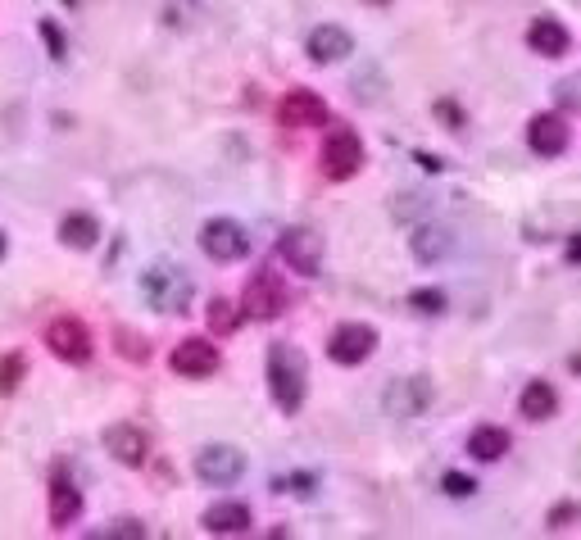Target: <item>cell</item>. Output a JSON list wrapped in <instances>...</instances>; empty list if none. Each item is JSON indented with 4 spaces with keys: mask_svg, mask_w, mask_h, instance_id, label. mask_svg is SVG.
Wrapping results in <instances>:
<instances>
[{
    "mask_svg": "<svg viewBox=\"0 0 581 540\" xmlns=\"http://www.w3.org/2000/svg\"><path fill=\"white\" fill-rule=\"evenodd\" d=\"M141 295H146V305L155 309V314H187L191 277L182 273L178 264L159 259V264H150L146 273H141Z\"/></svg>",
    "mask_w": 581,
    "mask_h": 540,
    "instance_id": "1",
    "label": "cell"
},
{
    "mask_svg": "<svg viewBox=\"0 0 581 540\" xmlns=\"http://www.w3.org/2000/svg\"><path fill=\"white\" fill-rule=\"evenodd\" d=\"M268 391L282 413H300L305 404V359L291 345H273L268 350Z\"/></svg>",
    "mask_w": 581,
    "mask_h": 540,
    "instance_id": "2",
    "label": "cell"
},
{
    "mask_svg": "<svg viewBox=\"0 0 581 540\" xmlns=\"http://www.w3.org/2000/svg\"><path fill=\"white\" fill-rule=\"evenodd\" d=\"M359 168H364V141H359L350 128L327 132V141H323V173L332 177V182H350Z\"/></svg>",
    "mask_w": 581,
    "mask_h": 540,
    "instance_id": "3",
    "label": "cell"
},
{
    "mask_svg": "<svg viewBox=\"0 0 581 540\" xmlns=\"http://www.w3.org/2000/svg\"><path fill=\"white\" fill-rule=\"evenodd\" d=\"M196 477L205 486H237L246 477V454L237 445H205L196 454Z\"/></svg>",
    "mask_w": 581,
    "mask_h": 540,
    "instance_id": "4",
    "label": "cell"
},
{
    "mask_svg": "<svg viewBox=\"0 0 581 540\" xmlns=\"http://www.w3.org/2000/svg\"><path fill=\"white\" fill-rule=\"evenodd\" d=\"M286 309V286L277 273H255L246 282V295H241V314L255 318V323H268Z\"/></svg>",
    "mask_w": 581,
    "mask_h": 540,
    "instance_id": "5",
    "label": "cell"
},
{
    "mask_svg": "<svg viewBox=\"0 0 581 540\" xmlns=\"http://www.w3.org/2000/svg\"><path fill=\"white\" fill-rule=\"evenodd\" d=\"M200 250H205L209 259H223V264H232V259L250 255V236L241 232L232 218H209V223L200 227Z\"/></svg>",
    "mask_w": 581,
    "mask_h": 540,
    "instance_id": "6",
    "label": "cell"
},
{
    "mask_svg": "<svg viewBox=\"0 0 581 540\" xmlns=\"http://www.w3.org/2000/svg\"><path fill=\"white\" fill-rule=\"evenodd\" d=\"M373 350H377V332H373V327H364V323H341L332 332V341H327L332 364H341V368L364 364Z\"/></svg>",
    "mask_w": 581,
    "mask_h": 540,
    "instance_id": "7",
    "label": "cell"
},
{
    "mask_svg": "<svg viewBox=\"0 0 581 540\" xmlns=\"http://www.w3.org/2000/svg\"><path fill=\"white\" fill-rule=\"evenodd\" d=\"M46 345L55 359H64V364H87L91 359V332L78 318H55V323L46 327Z\"/></svg>",
    "mask_w": 581,
    "mask_h": 540,
    "instance_id": "8",
    "label": "cell"
},
{
    "mask_svg": "<svg viewBox=\"0 0 581 540\" xmlns=\"http://www.w3.org/2000/svg\"><path fill=\"white\" fill-rule=\"evenodd\" d=\"M277 123L282 128H323L327 123V100L318 91H286L282 105H277Z\"/></svg>",
    "mask_w": 581,
    "mask_h": 540,
    "instance_id": "9",
    "label": "cell"
},
{
    "mask_svg": "<svg viewBox=\"0 0 581 540\" xmlns=\"http://www.w3.org/2000/svg\"><path fill=\"white\" fill-rule=\"evenodd\" d=\"M436 400L432 382L427 377H400V382L386 386V413H395V418H418V413H427Z\"/></svg>",
    "mask_w": 581,
    "mask_h": 540,
    "instance_id": "10",
    "label": "cell"
},
{
    "mask_svg": "<svg viewBox=\"0 0 581 540\" xmlns=\"http://www.w3.org/2000/svg\"><path fill=\"white\" fill-rule=\"evenodd\" d=\"M277 250H282L286 264L305 277H314L318 268H323V236L309 232V227H291V232L277 241Z\"/></svg>",
    "mask_w": 581,
    "mask_h": 540,
    "instance_id": "11",
    "label": "cell"
},
{
    "mask_svg": "<svg viewBox=\"0 0 581 540\" xmlns=\"http://www.w3.org/2000/svg\"><path fill=\"white\" fill-rule=\"evenodd\" d=\"M568 141H572V132H568V118L563 114H536L532 128H527V146L541 159H559L568 150Z\"/></svg>",
    "mask_w": 581,
    "mask_h": 540,
    "instance_id": "12",
    "label": "cell"
},
{
    "mask_svg": "<svg viewBox=\"0 0 581 540\" xmlns=\"http://www.w3.org/2000/svg\"><path fill=\"white\" fill-rule=\"evenodd\" d=\"M305 50H309V59H314V64H341V59L355 50V37H350L341 23H323V28L309 32Z\"/></svg>",
    "mask_w": 581,
    "mask_h": 540,
    "instance_id": "13",
    "label": "cell"
},
{
    "mask_svg": "<svg viewBox=\"0 0 581 540\" xmlns=\"http://www.w3.org/2000/svg\"><path fill=\"white\" fill-rule=\"evenodd\" d=\"M218 364H223V359H218V350L209 341H182L178 350H173V373L178 377H214L218 373Z\"/></svg>",
    "mask_w": 581,
    "mask_h": 540,
    "instance_id": "14",
    "label": "cell"
},
{
    "mask_svg": "<svg viewBox=\"0 0 581 540\" xmlns=\"http://www.w3.org/2000/svg\"><path fill=\"white\" fill-rule=\"evenodd\" d=\"M105 450L114 454L119 463H128V468H141V463H146V454H150V441H146V432H141V427L114 423L105 432Z\"/></svg>",
    "mask_w": 581,
    "mask_h": 540,
    "instance_id": "15",
    "label": "cell"
},
{
    "mask_svg": "<svg viewBox=\"0 0 581 540\" xmlns=\"http://www.w3.org/2000/svg\"><path fill=\"white\" fill-rule=\"evenodd\" d=\"M78 513H82L78 486L69 482V472H64V468H55V472H50V522H55V527H69Z\"/></svg>",
    "mask_w": 581,
    "mask_h": 540,
    "instance_id": "16",
    "label": "cell"
},
{
    "mask_svg": "<svg viewBox=\"0 0 581 540\" xmlns=\"http://www.w3.org/2000/svg\"><path fill=\"white\" fill-rule=\"evenodd\" d=\"M527 46H532L536 55H545V59H563L572 50V37H568V28H563L559 19H536L532 28H527Z\"/></svg>",
    "mask_w": 581,
    "mask_h": 540,
    "instance_id": "17",
    "label": "cell"
},
{
    "mask_svg": "<svg viewBox=\"0 0 581 540\" xmlns=\"http://www.w3.org/2000/svg\"><path fill=\"white\" fill-rule=\"evenodd\" d=\"M518 409H522V418H527V423H545V418H554V413H559V391H554L550 382H527V386H522Z\"/></svg>",
    "mask_w": 581,
    "mask_h": 540,
    "instance_id": "18",
    "label": "cell"
},
{
    "mask_svg": "<svg viewBox=\"0 0 581 540\" xmlns=\"http://www.w3.org/2000/svg\"><path fill=\"white\" fill-rule=\"evenodd\" d=\"M60 241H64L69 250H91V246L100 241V223H96L91 214H82V209H78V214H64Z\"/></svg>",
    "mask_w": 581,
    "mask_h": 540,
    "instance_id": "19",
    "label": "cell"
},
{
    "mask_svg": "<svg viewBox=\"0 0 581 540\" xmlns=\"http://www.w3.org/2000/svg\"><path fill=\"white\" fill-rule=\"evenodd\" d=\"M246 527H250V504H241V500H223L205 513V531H218V536L246 531Z\"/></svg>",
    "mask_w": 581,
    "mask_h": 540,
    "instance_id": "20",
    "label": "cell"
},
{
    "mask_svg": "<svg viewBox=\"0 0 581 540\" xmlns=\"http://www.w3.org/2000/svg\"><path fill=\"white\" fill-rule=\"evenodd\" d=\"M468 454H473V459H482V463H495V459H504V454H509V432H504V427H477L473 436H468Z\"/></svg>",
    "mask_w": 581,
    "mask_h": 540,
    "instance_id": "21",
    "label": "cell"
},
{
    "mask_svg": "<svg viewBox=\"0 0 581 540\" xmlns=\"http://www.w3.org/2000/svg\"><path fill=\"white\" fill-rule=\"evenodd\" d=\"M445 250H450V232H441V227H423V232L414 236L418 264H436V259H445Z\"/></svg>",
    "mask_w": 581,
    "mask_h": 540,
    "instance_id": "22",
    "label": "cell"
},
{
    "mask_svg": "<svg viewBox=\"0 0 581 540\" xmlns=\"http://www.w3.org/2000/svg\"><path fill=\"white\" fill-rule=\"evenodd\" d=\"M237 323H241V309L232 305V300H223V295H218L214 305H209V327H214L218 336H227V332H237Z\"/></svg>",
    "mask_w": 581,
    "mask_h": 540,
    "instance_id": "23",
    "label": "cell"
},
{
    "mask_svg": "<svg viewBox=\"0 0 581 540\" xmlns=\"http://www.w3.org/2000/svg\"><path fill=\"white\" fill-rule=\"evenodd\" d=\"M23 373H28V359H23V354H5V359H0V395H10L14 386L23 382Z\"/></svg>",
    "mask_w": 581,
    "mask_h": 540,
    "instance_id": "24",
    "label": "cell"
},
{
    "mask_svg": "<svg viewBox=\"0 0 581 540\" xmlns=\"http://www.w3.org/2000/svg\"><path fill=\"white\" fill-rule=\"evenodd\" d=\"M96 536H128V540H141L146 536V522H132V518H119V522H105Z\"/></svg>",
    "mask_w": 581,
    "mask_h": 540,
    "instance_id": "25",
    "label": "cell"
},
{
    "mask_svg": "<svg viewBox=\"0 0 581 540\" xmlns=\"http://www.w3.org/2000/svg\"><path fill=\"white\" fill-rule=\"evenodd\" d=\"M41 37H46V46H50V55H55V59H64V55H69V41H64V28H60V23H55V19H46V23H41Z\"/></svg>",
    "mask_w": 581,
    "mask_h": 540,
    "instance_id": "26",
    "label": "cell"
},
{
    "mask_svg": "<svg viewBox=\"0 0 581 540\" xmlns=\"http://www.w3.org/2000/svg\"><path fill=\"white\" fill-rule=\"evenodd\" d=\"M441 486H445V495H454V500H463V495L477 491V482H473V477H463V472H445Z\"/></svg>",
    "mask_w": 581,
    "mask_h": 540,
    "instance_id": "27",
    "label": "cell"
},
{
    "mask_svg": "<svg viewBox=\"0 0 581 540\" xmlns=\"http://www.w3.org/2000/svg\"><path fill=\"white\" fill-rule=\"evenodd\" d=\"M409 305H414L418 314H441V309H445V295L441 291H414V295H409Z\"/></svg>",
    "mask_w": 581,
    "mask_h": 540,
    "instance_id": "28",
    "label": "cell"
},
{
    "mask_svg": "<svg viewBox=\"0 0 581 540\" xmlns=\"http://www.w3.org/2000/svg\"><path fill=\"white\" fill-rule=\"evenodd\" d=\"M436 118H441L445 128H463V114H459L454 100H436Z\"/></svg>",
    "mask_w": 581,
    "mask_h": 540,
    "instance_id": "29",
    "label": "cell"
},
{
    "mask_svg": "<svg viewBox=\"0 0 581 540\" xmlns=\"http://www.w3.org/2000/svg\"><path fill=\"white\" fill-rule=\"evenodd\" d=\"M119 345H123V350H128V354H132V359H146V354H150V345H141V341H137V336H132V332H128V327H119Z\"/></svg>",
    "mask_w": 581,
    "mask_h": 540,
    "instance_id": "30",
    "label": "cell"
},
{
    "mask_svg": "<svg viewBox=\"0 0 581 540\" xmlns=\"http://www.w3.org/2000/svg\"><path fill=\"white\" fill-rule=\"evenodd\" d=\"M273 491H314V477H277Z\"/></svg>",
    "mask_w": 581,
    "mask_h": 540,
    "instance_id": "31",
    "label": "cell"
},
{
    "mask_svg": "<svg viewBox=\"0 0 581 540\" xmlns=\"http://www.w3.org/2000/svg\"><path fill=\"white\" fill-rule=\"evenodd\" d=\"M572 513H577V504H572V500H563L559 509H554V518H550V522H554V527H563V522H568Z\"/></svg>",
    "mask_w": 581,
    "mask_h": 540,
    "instance_id": "32",
    "label": "cell"
},
{
    "mask_svg": "<svg viewBox=\"0 0 581 540\" xmlns=\"http://www.w3.org/2000/svg\"><path fill=\"white\" fill-rule=\"evenodd\" d=\"M5 246H10V241H5V232H0V259H5Z\"/></svg>",
    "mask_w": 581,
    "mask_h": 540,
    "instance_id": "33",
    "label": "cell"
},
{
    "mask_svg": "<svg viewBox=\"0 0 581 540\" xmlns=\"http://www.w3.org/2000/svg\"><path fill=\"white\" fill-rule=\"evenodd\" d=\"M373 5H386V0H373Z\"/></svg>",
    "mask_w": 581,
    "mask_h": 540,
    "instance_id": "34",
    "label": "cell"
}]
</instances>
